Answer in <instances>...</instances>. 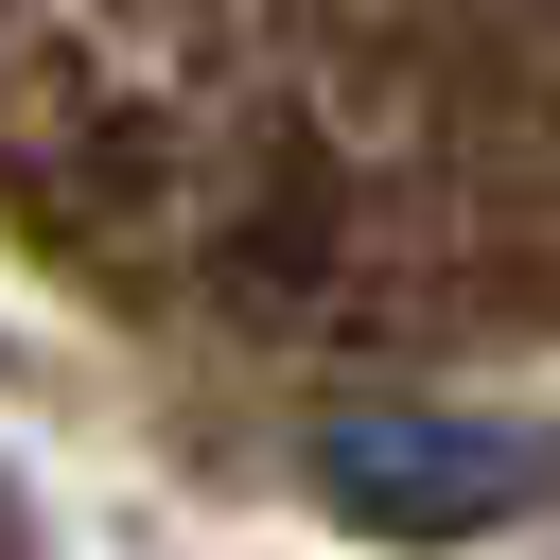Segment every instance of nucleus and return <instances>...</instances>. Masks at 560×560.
<instances>
[{"label": "nucleus", "mask_w": 560, "mask_h": 560, "mask_svg": "<svg viewBox=\"0 0 560 560\" xmlns=\"http://www.w3.org/2000/svg\"><path fill=\"white\" fill-rule=\"evenodd\" d=\"M332 472L385 508V490H420V508H490V490H525V455L508 438H332Z\"/></svg>", "instance_id": "obj_1"}]
</instances>
